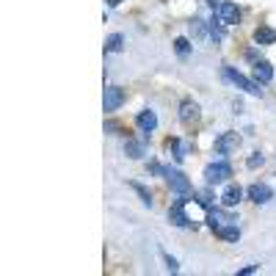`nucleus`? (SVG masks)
Instances as JSON below:
<instances>
[{"label": "nucleus", "mask_w": 276, "mask_h": 276, "mask_svg": "<svg viewBox=\"0 0 276 276\" xmlns=\"http://www.w3.org/2000/svg\"><path fill=\"white\" fill-rule=\"evenodd\" d=\"M232 177V166L224 163V160H218V163H210L205 169V182L207 185H216V182H224Z\"/></svg>", "instance_id": "obj_3"}, {"label": "nucleus", "mask_w": 276, "mask_h": 276, "mask_svg": "<svg viewBox=\"0 0 276 276\" xmlns=\"http://www.w3.org/2000/svg\"><path fill=\"white\" fill-rule=\"evenodd\" d=\"M121 0H108V6H119Z\"/></svg>", "instance_id": "obj_28"}, {"label": "nucleus", "mask_w": 276, "mask_h": 276, "mask_svg": "<svg viewBox=\"0 0 276 276\" xmlns=\"http://www.w3.org/2000/svg\"><path fill=\"white\" fill-rule=\"evenodd\" d=\"M121 103H124V91H121L119 86H108L105 88V97H103V108L105 111H116Z\"/></svg>", "instance_id": "obj_7"}, {"label": "nucleus", "mask_w": 276, "mask_h": 276, "mask_svg": "<svg viewBox=\"0 0 276 276\" xmlns=\"http://www.w3.org/2000/svg\"><path fill=\"white\" fill-rule=\"evenodd\" d=\"M147 138H149V133H144V138H141V141H130V138H127V144H124V152H127V157L138 160V157L147 155Z\"/></svg>", "instance_id": "obj_10"}, {"label": "nucleus", "mask_w": 276, "mask_h": 276, "mask_svg": "<svg viewBox=\"0 0 276 276\" xmlns=\"http://www.w3.org/2000/svg\"><path fill=\"white\" fill-rule=\"evenodd\" d=\"M180 119L185 121V124H190V121L199 119V105L190 103V100H185V103L180 105Z\"/></svg>", "instance_id": "obj_14"}, {"label": "nucleus", "mask_w": 276, "mask_h": 276, "mask_svg": "<svg viewBox=\"0 0 276 276\" xmlns=\"http://www.w3.org/2000/svg\"><path fill=\"white\" fill-rule=\"evenodd\" d=\"M238 144H241V136L238 133H221V136L216 138V152L218 155H229V152H235L238 149Z\"/></svg>", "instance_id": "obj_4"}, {"label": "nucleus", "mask_w": 276, "mask_h": 276, "mask_svg": "<svg viewBox=\"0 0 276 276\" xmlns=\"http://www.w3.org/2000/svg\"><path fill=\"white\" fill-rule=\"evenodd\" d=\"M188 199H193V196H180V199H177V202L172 205V210H169V221H172L174 226H188V224H190L188 216L182 213V205H185Z\"/></svg>", "instance_id": "obj_6"}, {"label": "nucleus", "mask_w": 276, "mask_h": 276, "mask_svg": "<svg viewBox=\"0 0 276 276\" xmlns=\"http://www.w3.org/2000/svg\"><path fill=\"white\" fill-rule=\"evenodd\" d=\"M232 221H238V218L224 213V210H216V207L207 210V224L213 226V229H218V226H224V224H232Z\"/></svg>", "instance_id": "obj_8"}, {"label": "nucleus", "mask_w": 276, "mask_h": 276, "mask_svg": "<svg viewBox=\"0 0 276 276\" xmlns=\"http://www.w3.org/2000/svg\"><path fill=\"white\" fill-rule=\"evenodd\" d=\"M254 80H257L259 86H262V83H271V80H274V67H271L268 61H254Z\"/></svg>", "instance_id": "obj_11"}, {"label": "nucleus", "mask_w": 276, "mask_h": 276, "mask_svg": "<svg viewBox=\"0 0 276 276\" xmlns=\"http://www.w3.org/2000/svg\"><path fill=\"white\" fill-rule=\"evenodd\" d=\"M193 199H196V205L207 207V210H210V207H213V202H210V196H207L205 190H202V193H193Z\"/></svg>", "instance_id": "obj_22"}, {"label": "nucleus", "mask_w": 276, "mask_h": 276, "mask_svg": "<svg viewBox=\"0 0 276 276\" xmlns=\"http://www.w3.org/2000/svg\"><path fill=\"white\" fill-rule=\"evenodd\" d=\"M262 163H265V157L259 155V152H254V155L246 160V166H249V169H257V166H262Z\"/></svg>", "instance_id": "obj_21"}, {"label": "nucleus", "mask_w": 276, "mask_h": 276, "mask_svg": "<svg viewBox=\"0 0 276 276\" xmlns=\"http://www.w3.org/2000/svg\"><path fill=\"white\" fill-rule=\"evenodd\" d=\"M243 199V188L241 185H226L224 193H221V205L224 207H235Z\"/></svg>", "instance_id": "obj_12"}, {"label": "nucleus", "mask_w": 276, "mask_h": 276, "mask_svg": "<svg viewBox=\"0 0 276 276\" xmlns=\"http://www.w3.org/2000/svg\"><path fill=\"white\" fill-rule=\"evenodd\" d=\"M174 50H177V55H182V58H185V55H188V52H190V42H188V39H182V36H180V39L174 42Z\"/></svg>", "instance_id": "obj_19"}, {"label": "nucleus", "mask_w": 276, "mask_h": 276, "mask_svg": "<svg viewBox=\"0 0 276 276\" xmlns=\"http://www.w3.org/2000/svg\"><path fill=\"white\" fill-rule=\"evenodd\" d=\"M249 199L251 202H257V205H268L271 199H274V190L268 188V185H259V182H254L249 188Z\"/></svg>", "instance_id": "obj_9"}, {"label": "nucleus", "mask_w": 276, "mask_h": 276, "mask_svg": "<svg viewBox=\"0 0 276 276\" xmlns=\"http://www.w3.org/2000/svg\"><path fill=\"white\" fill-rule=\"evenodd\" d=\"M216 235L218 238H224V241H238V238H241V229H238V226H232V224H224V226H218L216 229Z\"/></svg>", "instance_id": "obj_16"}, {"label": "nucleus", "mask_w": 276, "mask_h": 276, "mask_svg": "<svg viewBox=\"0 0 276 276\" xmlns=\"http://www.w3.org/2000/svg\"><path fill=\"white\" fill-rule=\"evenodd\" d=\"M210 36H213L216 42H224L226 31H224V22H221L218 17H213V19H210Z\"/></svg>", "instance_id": "obj_18"}, {"label": "nucleus", "mask_w": 276, "mask_h": 276, "mask_svg": "<svg viewBox=\"0 0 276 276\" xmlns=\"http://www.w3.org/2000/svg\"><path fill=\"white\" fill-rule=\"evenodd\" d=\"M133 188L141 193V199H144V205H152V196H149V190L144 188V185H138V182H133Z\"/></svg>", "instance_id": "obj_23"}, {"label": "nucleus", "mask_w": 276, "mask_h": 276, "mask_svg": "<svg viewBox=\"0 0 276 276\" xmlns=\"http://www.w3.org/2000/svg\"><path fill=\"white\" fill-rule=\"evenodd\" d=\"M218 19H221L224 25H238V19H241V9H238L235 3H229V0H224V3L218 6Z\"/></svg>", "instance_id": "obj_5"}, {"label": "nucleus", "mask_w": 276, "mask_h": 276, "mask_svg": "<svg viewBox=\"0 0 276 276\" xmlns=\"http://www.w3.org/2000/svg\"><path fill=\"white\" fill-rule=\"evenodd\" d=\"M254 42L262 44V47H268V44H276V31L268 25H259L257 31H254Z\"/></svg>", "instance_id": "obj_13"}, {"label": "nucleus", "mask_w": 276, "mask_h": 276, "mask_svg": "<svg viewBox=\"0 0 276 276\" xmlns=\"http://www.w3.org/2000/svg\"><path fill=\"white\" fill-rule=\"evenodd\" d=\"M124 47V36L121 34H111L108 36V42H105V52H121Z\"/></svg>", "instance_id": "obj_17"}, {"label": "nucleus", "mask_w": 276, "mask_h": 276, "mask_svg": "<svg viewBox=\"0 0 276 276\" xmlns=\"http://www.w3.org/2000/svg\"><path fill=\"white\" fill-rule=\"evenodd\" d=\"M207 3H210L213 9H218V6H221V0H207Z\"/></svg>", "instance_id": "obj_27"}, {"label": "nucleus", "mask_w": 276, "mask_h": 276, "mask_svg": "<svg viewBox=\"0 0 276 276\" xmlns=\"http://www.w3.org/2000/svg\"><path fill=\"white\" fill-rule=\"evenodd\" d=\"M221 75H224V80L235 83V86L243 88V91H249V94H254V97H262V88H259L257 80H249L246 75H241L235 67H224V69H221Z\"/></svg>", "instance_id": "obj_1"}, {"label": "nucleus", "mask_w": 276, "mask_h": 276, "mask_svg": "<svg viewBox=\"0 0 276 276\" xmlns=\"http://www.w3.org/2000/svg\"><path fill=\"white\" fill-rule=\"evenodd\" d=\"M136 121H138V127L144 130V133H152V130L157 127V116H155V111H141Z\"/></svg>", "instance_id": "obj_15"}, {"label": "nucleus", "mask_w": 276, "mask_h": 276, "mask_svg": "<svg viewBox=\"0 0 276 276\" xmlns=\"http://www.w3.org/2000/svg\"><path fill=\"white\" fill-rule=\"evenodd\" d=\"M166 265H169V271H177V268H180V265H177V259L169 257V254H166Z\"/></svg>", "instance_id": "obj_24"}, {"label": "nucleus", "mask_w": 276, "mask_h": 276, "mask_svg": "<svg viewBox=\"0 0 276 276\" xmlns=\"http://www.w3.org/2000/svg\"><path fill=\"white\" fill-rule=\"evenodd\" d=\"M149 172L152 174H163V166L160 163H149Z\"/></svg>", "instance_id": "obj_25"}, {"label": "nucleus", "mask_w": 276, "mask_h": 276, "mask_svg": "<svg viewBox=\"0 0 276 276\" xmlns=\"http://www.w3.org/2000/svg\"><path fill=\"white\" fill-rule=\"evenodd\" d=\"M163 177H166V182L172 185V190L177 193V196H193L190 180L180 172V169H172V166H169V169H163Z\"/></svg>", "instance_id": "obj_2"}, {"label": "nucleus", "mask_w": 276, "mask_h": 276, "mask_svg": "<svg viewBox=\"0 0 276 276\" xmlns=\"http://www.w3.org/2000/svg\"><path fill=\"white\" fill-rule=\"evenodd\" d=\"M190 34L196 36V39H202V36H205V22H202V19H193V22H190Z\"/></svg>", "instance_id": "obj_20"}, {"label": "nucleus", "mask_w": 276, "mask_h": 276, "mask_svg": "<svg viewBox=\"0 0 276 276\" xmlns=\"http://www.w3.org/2000/svg\"><path fill=\"white\" fill-rule=\"evenodd\" d=\"M254 271H257V265H246V268H241L238 274H241V276H246V274H254Z\"/></svg>", "instance_id": "obj_26"}]
</instances>
